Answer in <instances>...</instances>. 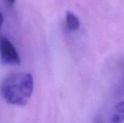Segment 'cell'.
Wrapping results in <instances>:
<instances>
[{
	"label": "cell",
	"instance_id": "obj_6",
	"mask_svg": "<svg viewBox=\"0 0 124 123\" xmlns=\"http://www.w3.org/2000/svg\"><path fill=\"white\" fill-rule=\"evenodd\" d=\"M5 1H7L9 4H11V5L14 4L15 2V0H5Z\"/></svg>",
	"mask_w": 124,
	"mask_h": 123
},
{
	"label": "cell",
	"instance_id": "obj_5",
	"mask_svg": "<svg viewBox=\"0 0 124 123\" xmlns=\"http://www.w3.org/2000/svg\"><path fill=\"white\" fill-rule=\"evenodd\" d=\"M3 22H4V16L2 14V13L0 12V30H1L2 25H3Z\"/></svg>",
	"mask_w": 124,
	"mask_h": 123
},
{
	"label": "cell",
	"instance_id": "obj_3",
	"mask_svg": "<svg viewBox=\"0 0 124 123\" xmlns=\"http://www.w3.org/2000/svg\"><path fill=\"white\" fill-rule=\"evenodd\" d=\"M66 25L70 30H77L80 28V21L78 17L70 11L66 12Z\"/></svg>",
	"mask_w": 124,
	"mask_h": 123
},
{
	"label": "cell",
	"instance_id": "obj_2",
	"mask_svg": "<svg viewBox=\"0 0 124 123\" xmlns=\"http://www.w3.org/2000/svg\"><path fill=\"white\" fill-rule=\"evenodd\" d=\"M0 54L3 65H19L21 63L20 56L15 46L4 36H0Z\"/></svg>",
	"mask_w": 124,
	"mask_h": 123
},
{
	"label": "cell",
	"instance_id": "obj_1",
	"mask_svg": "<svg viewBox=\"0 0 124 123\" xmlns=\"http://www.w3.org/2000/svg\"><path fill=\"white\" fill-rule=\"evenodd\" d=\"M33 90V79L30 73L17 72L7 77L1 84L0 91L4 99L9 104L25 105Z\"/></svg>",
	"mask_w": 124,
	"mask_h": 123
},
{
	"label": "cell",
	"instance_id": "obj_4",
	"mask_svg": "<svg viewBox=\"0 0 124 123\" xmlns=\"http://www.w3.org/2000/svg\"><path fill=\"white\" fill-rule=\"evenodd\" d=\"M124 121V101L118 104L116 107V112L112 119V123H122Z\"/></svg>",
	"mask_w": 124,
	"mask_h": 123
},
{
	"label": "cell",
	"instance_id": "obj_7",
	"mask_svg": "<svg viewBox=\"0 0 124 123\" xmlns=\"http://www.w3.org/2000/svg\"><path fill=\"white\" fill-rule=\"evenodd\" d=\"M95 123H102V122L101 119L97 118V119H95Z\"/></svg>",
	"mask_w": 124,
	"mask_h": 123
}]
</instances>
